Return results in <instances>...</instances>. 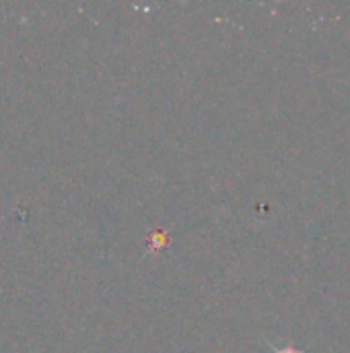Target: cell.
I'll return each instance as SVG.
<instances>
[{"label":"cell","mask_w":350,"mask_h":353,"mask_svg":"<svg viewBox=\"0 0 350 353\" xmlns=\"http://www.w3.org/2000/svg\"><path fill=\"white\" fill-rule=\"evenodd\" d=\"M276 353H299L297 350H293V347H285V350H278Z\"/></svg>","instance_id":"obj_1"}]
</instances>
